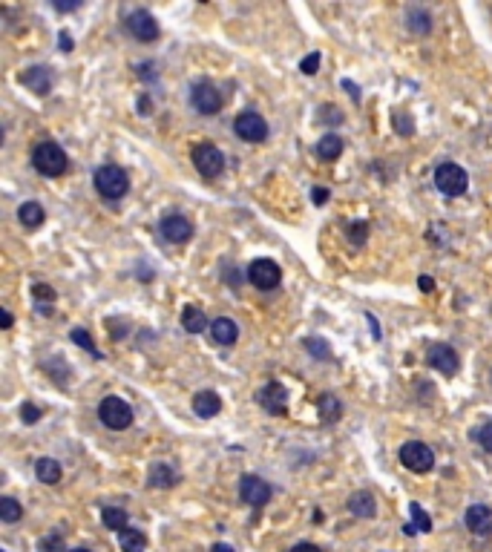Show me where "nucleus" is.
<instances>
[{
  "instance_id": "9",
  "label": "nucleus",
  "mask_w": 492,
  "mask_h": 552,
  "mask_svg": "<svg viewBox=\"0 0 492 552\" xmlns=\"http://www.w3.org/2000/svg\"><path fill=\"white\" fill-rule=\"evenodd\" d=\"M191 101L196 107V112L202 115H216L222 110V92L210 84V81H199L193 84V92H191Z\"/></svg>"
},
{
  "instance_id": "40",
  "label": "nucleus",
  "mask_w": 492,
  "mask_h": 552,
  "mask_svg": "<svg viewBox=\"0 0 492 552\" xmlns=\"http://www.w3.org/2000/svg\"><path fill=\"white\" fill-rule=\"evenodd\" d=\"M311 199H314V204L328 202V190H325V187H314V190H311Z\"/></svg>"
},
{
  "instance_id": "31",
  "label": "nucleus",
  "mask_w": 492,
  "mask_h": 552,
  "mask_svg": "<svg viewBox=\"0 0 492 552\" xmlns=\"http://www.w3.org/2000/svg\"><path fill=\"white\" fill-rule=\"evenodd\" d=\"M366 239H368V222H355V225L348 227V242L355 245V248L366 245Z\"/></svg>"
},
{
  "instance_id": "8",
  "label": "nucleus",
  "mask_w": 492,
  "mask_h": 552,
  "mask_svg": "<svg viewBox=\"0 0 492 552\" xmlns=\"http://www.w3.org/2000/svg\"><path fill=\"white\" fill-rule=\"evenodd\" d=\"M248 282L260 291H274V288L283 282V271H279L276 262L271 259H256L248 265Z\"/></svg>"
},
{
  "instance_id": "14",
  "label": "nucleus",
  "mask_w": 492,
  "mask_h": 552,
  "mask_svg": "<svg viewBox=\"0 0 492 552\" xmlns=\"http://www.w3.org/2000/svg\"><path fill=\"white\" fill-rule=\"evenodd\" d=\"M466 530H470L472 535L478 538H486L492 535V507H486V503H472L470 509H466Z\"/></svg>"
},
{
  "instance_id": "50",
  "label": "nucleus",
  "mask_w": 492,
  "mask_h": 552,
  "mask_svg": "<svg viewBox=\"0 0 492 552\" xmlns=\"http://www.w3.org/2000/svg\"><path fill=\"white\" fill-rule=\"evenodd\" d=\"M69 552H92V549H84V546H78V549H69Z\"/></svg>"
},
{
  "instance_id": "21",
  "label": "nucleus",
  "mask_w": 492,
  "mask_h": 552,
  "mask_svg": "<svg viewBox=\"0 0 492 552\" xmlns=\"http://www.w3.org/2000/svg\"><path fill=\"white\" fill-rule=\"evenodd\" d=\"M119 544H121V552H144L147 535L142 530H135V526H127V530L119 532Z\"/></svg>"
},
{
  "instance_id": "29",
  "label": "nucleus",
  "mask_w": 492,
  "mask_h": 552,
  "mask_svg": "<svg viewBox=\"0 0 492 552\" xmlns=\"http://www.w3.org/2000/svg\"><path fill=\"white\" fill-rule=\"evenodd\" d=\"M0 518H3L6 523H15V521L23 518V507L15 498H0Z\"/></svg>"
},
{
  "instance_id": "45",
  "label": "nucleus",
  "mask_w": 492,
  "mask_h": 552,
  "mask_svg": "<svg viewBox=\"0 0 492 552\" xmlns=\"http://www.w3.org/2000/svg\"><path fill=\"white\" fill-rule=\"evenodd\" d=\"M343 87L351 92V98H355V101H360V92H357V87H355V84H351V81H343Z\"/></svg>"
},
{
  "instance_id": "16",
  "label": "nucleus",
  "mask_w": 492,
  "mask_h": 552,
  "mask_svg": "<svg viewBox=\"0 0 492 552\" xmlns=\"http://www.w3.org/2000/svg\"><path fill=\"white\" fill-rule=\"evenodd\" d=\"M20 84L27 89H32L35 95H50L52 92V72L46 66H32L20 75Z\"/></svg>"
},
{
  "instance_id": "5",
  "label": "nucleus",
  "mask_w": 492,
  "mask_h": 552,
  "mask_svg": "<svg viewBox=\"0 0 492 552\" xmlns=\"http://www.w3.org/2000/svg\"><path fill=\"white\" fill-rule=\"evenodd\" d=\"M193 164H196L202 179H219L225 173V153L216 147V144H196Z\"/></svg>"
},
{
  "instance_id": "43",
  "label": "nucleus",
  "mask_w": 492,
  "mask_h": 552,
  "mask_svg": "<svg viewBox=\"0 0 492 552\" xmlns=\"http://www.w3.org/2000/svg\"><path fill=\"white\" fill-rule=\"evenodd\" d=\"M291 552H322L320 546H314V544H297Z\"/></svg>"
},
{
  "instance_id": "47",
  "label": "nucleus",
  "mask_w": 492,
  "mask_h": 552,
  "mask_svg": "<svg viewBox=\"0 0 492 552\" xmlns=\"http://www.w3.org/2000/svg\"><path fill=\"white\" fill-rule=\"evenodd\" d=\"M210 552H233V546L230 544H214V546H210Z\"/></svg>"
},
{
  "instance_id": "44",
  "label": "nucleus",
  "mask_w": 492,
  "mask_h": 552,
  "mask_svg": "<svg viewBox=\"0 0 492 552\" xmlns=\"http://www.w3.org/2000/svg\"><path fill=\"white\" fill-rule=\"evenodd\" d=\"M61 50L64 52H73V38H69L66 32H61Z\"/></svg>"
},
{
  "instance_id": "2",
  "label": "nucleus",
  "mask_w": 492,
  "mask_h": 552,
  "mask_svg": "<svg viewBox=\"0 0 492 552\" xmlns=\"http://www.w3.org/2000/svg\"><path fill=\"white\" fill-rule=\"evenodd\" d=\"M435 187L443 196H463L466 187H470V176L461 164L455 161H443L435 167Z\"/></svg>"
},
{
  "instance_id": "34",
  "label": "nucleus",
  "mask_w": 492,
  "mask_h": 552,
  "mask_svg": "<svg viewBox=\"0 0 492 552\" xmlns=\"http://www.w3.org/2000/svg\"><path fill=\"white\" fill-rule=\"evenodd\" d=\"M32 297L38 299V302H52L58 294H55V288H50V285H43V282H38L35 288H32Z\"/></svg>"
},
{
  "instance_id": "17",
  "label": "nucleus",
  "mask_w": 492,
  "mask_h": 552,
  "mask_svg": "<svg viewBox=\"0 0 492 552\" xmlns=\"http://www.w3.org/2000/svg\"><path fill=\"white\" fill-rule=\"evenodd\" d=\"M210 334H214V340L219 345H233L239 340V325L233 322L230 317H219V320L210 322Z\"/></svg>"
},
{
  "instance_id": "15",
  "label": "nucleus",
  "mask_w": 492,
  "mask_h": 552,
  "mask_svg": "<svg viewBox=\"0 0 492 552\" xmlns=\"http://www.w3.org/2000/svg\"><path fill=\"white\" fill-rule=\"evenodd\" d=\"M260 405L268 415H285L288 412V391L279 386V382H268V386L256 394Z\"/></svg>"
},
{
  "instance_id": "36",
  "label": "nucleus",
  "mask_w": 492,
  "mask_h": 552,
  "mask_svg": "<svg viewBox=\"0 0 492 552\" xmlns=\"http://www.w3.org/2000/svg\"><path fill=\"white\" fill-rule=\"evenodd\" d=\"M478 443L484 446V452L492 454V423H484V426L478 428Z\"/></svg>"
},
{
  "instance_id": "24",
  "label": "nucleus",
  "mask_w": 492,
  "mask_h": 552,
  "mask_svg": "<svg viewBox=\"0 0 492 552\" xmlns=\"http://www.w3.org/2000/svg\"><path fill=\"white\" fill-rule=\"evenodd\" d=\"M340 153H343V138H340V135L328 133V135H322V138H320V144H317V156H320L322 161H334V158H340Z\"/></svg>"
},
{
  "instance_id": "49",
  "label": "nucleus",
  "mask_w": 492,
  "mask_h": 552,
  "mask_svg": "<svg viewBox=\"0 0 492 552\" xmlns=\"http://www.w3.org/2000/svg\"><path fill=\"white\" fill-rule=\"evenodd\" d=\"M142 112H144V115H150V98H147V95L142 98Z\"/></svg>"
},
{
  "instance_id": "27",
  "label": "nucleus",
  "mask_w": 492,
  "mask_h": 552,
  "mask_svg": "<svg viewBox=\"0 0 492 552\" xmlns=\"http://www.w3.org/2000/svg\"><path fill=\"white\" fill-rule=\"evenodd\" d=\"M101 521H104V526L107 530H112V532H121V530H127V512L124 509H119V507H104L101 509Z\"/></svg>"
},
{
  "instance_id": "1",
  "label": "nucleus",
  "mask_w": 492,
  "mask_h": 552,
  "mask_svg": "<svg viewBox=\"0 0 492 552\" xmlns=\"http://www.w3.org/2000/svg\"><path fill=\"white\" fill-rule=\"evenodd\" d=\"M32 164H35V170L40 176L55 179V176H64L66 173L69 158H66V153L58 147L55 141H40L38 147L32 150Z\"/></svg>"
},
{
  "instance_id": "41",
  "label": "nucleus",
  "mask_w": 492,
  "mask_h": 552,
  "mask_svg": "<svg viewBox=\"0 0 492 552\" xmlns=\"http://www.w3.org/2000/svg\"><path fill=\"white\" fill-rule=\"evenodd\" d=\"M325 112H328V115H325V121H328V124H340V121H343L337 107H325Z\"/></svg>"
},
{
  "instance_id": "19",
  "label": "nucleus",
  "mask_w": 492,
  "mask_h": 552,
  "mask_svg": "<svg viewBox=\"0 0 492 552\" xmlns=\"http://www.w3.org/2000/svg\"><path fill=\"white\" fill-rule=\"evenodd\" d=\"M193 412H196L199 417H216V415L222 412V397H219L216 391H210V389L199 391V394L193 397Z\"/></svg>"
},
{
  "instance_id": "7",
  "label": "nucleus",
  "mask_w": 492,
  "mask_h": 552,
  "mask_svg": "<svg viewBox=\"0 0 492 552\" xmlns=\"http://www.w3.org/2000/svg\"><path fill=\"white\" fill-rule=\"evenodd\" d=\"M233 130H237V135L248 144H262L268 138V121L253 112V110H245L242 115H237V121H233Z\"/></svg>"
},
{
  "instance_id": "23",
  "label": "nucleus",
  "mask_w": 492,
  "mask_h": 552,
  "mask_svg": "<svg viewBox=\"0 0 492 552\" xmlns=\"http://www.w3.org/2000/svg\"><path fill=\"white\" fill-rule=\"evenodd\" d=\"M348 509L355 512L357 518H374L378 515V507H374V498L368 492H355L348 500Z\"/></svg>"
},
{
  "instance_id": "3",
  "label": "nucleus",
  "mask_w": 492,
  "mask_h": 552,
  "mask_svg": "<svg viewBox=\"0 0 492 552\" xmlns=\"http://www.w3.org/2000/svg\"><path fill=\"white\" fill-rule=\"evenodd\" d=\"M96 190L104 199L115 202V199H121L130 190V179H127V173L121 170L119 164H104V167L96 170Z\"/></svg>"
},
{
  "instance_id": "20",
  "label": "nucleus",
  "mask_w": 492,
  "mask_h": 552,
  "mask_svg": "<svg viewBox=\"0 0 492 552\" xmlns=\"http://www.w3.org/2000/svg\"><path fill=\"white\" fill-rule=\"evenodd\" d=\"M35 477H38L40 484H46V486L61 484V466H58V461H52V458H40V461L35 463Z\"/></svg>"
},
{
  "instance_id": "22",
  "label": "nucleus",
  "mask_w": 492,
  "mask_h": 552,
  "mask_svg": "<svg viewBox=\"0 0 492 552\" xmlns=\"http://www.w3.org/2000/svg\"><path fill=\"white\" fill-rule=\"evenodd\" d=\"M406 27H409L412 35H429L432 32V15L426 9H409Z\"/></svg>"
},
{
  "instance_id": "46",
  "label": "nucleus",
  "mask_w": 492,
  "mask_h": 552,
  "mask_svg": "<svg viewBox=\"0 0 492 552\" xmlns=\"http://www.w3.org/2000/svg\"><path fill=\"white\" fill-rule=\"evenodd\" d=\"M81 3H55V9L58 12H73V9H78Z\"/></svg>"
},
{
  "instance_id": "37",
  "label": "nucleus",
  "mask_w": 492,
  "mask_h": 552,
  "mask_svg": "<svg viewBox=\"0 0 492 552\" xmlns=\"http://www.w3.org/2000/svg\"><path fill=\"white\" fill-rule=\"evenodd\" d=\"M299 69H302V72H306V75H314V72L320 69V52H311V55H308L306 61H302V64H299Z\"/></svg>"
},
{
  "instance_id": "12",
  "label": "nucleus",
  "mask_w": 492,
  "mask_h": 552,
  "mask_svg": "<svg viewBox=\"0 0 492 552\" xmlns=\"http://www.w3.org/2000/svg\"><path fill=\"white\" fill-rule=\"evenodd\" d=\"M426 359H429V366L438 368L443 377H455L458 374V351L452 345H447V343L432 345L429 354H426Z\"/></svg>"
},
{
  "instance_id": "6",
  "label": "nucleus",
  "mask_w": 492,
  "mask_h": 552,
  "mask_svg": "<svg viewBox=\"0 0 492 552\" xmlns=\"http://www.w3.org/2000/svg\"><path fill=\"white\" fill-rule=\"evenodd\" d=\"M401 463L409 472H415V475H424V472H429L435 466V452L426 443H420V440H409L401 449Z\"/></svg>"
},
{
  "instance_id": "35",
  "label": "nucleus",
  "mask_w": 492,
  "mask_h": 552,
  "mask_svg": "<svg viewBox=\"0 0 492 552\" xmlns=\"http://www.w3.org/2000/svg\"><path fill=\"white\" fill-rule=\"evenodd\" d=\"M20 420L23 423H38L40 420V409H38L35 403H23L20 405Z\"/></svg>"
},
{
  "instance_id": "28",
  "label": "nucleus",
  "mask_w": 492,
  "mask_h": 552,
  "mask_svg": "<svg viewBox=\"0 0 492 552\" xmlns=\"http://www.w3.org/2000/svg\"><path fill=\"white\" fill-rule=\"evenodd\" d=\"M340 415H343L340 400L334 394H322L320 397V417H322V423H337Z\"/></svg>"
},
{
  "instance_id": "33",
  "label": "nucleus",
  "mask_w": 492,
  "mask_h": 552,
  "mask_svg": "<svg viewBox=\"0 0 492 552\" xmlns=\"http://www.w3.org/2000/svg\"><path fill=\"white\" fill-rule=\"evenodd\" d=\"M40 552H69V549H66V544H64L61 532H52V535L40 538Z\"/></svg>"
},
{
  "instance_id": "39",
  "label": "nucleus",
  "mask_w": 492,
  "mask_h": 552,
  "mask_svg": "<svg viewBox=\"0 0 492 552\" xmlns=\"http://www.w3.org/2000/svg\"><path fill=\"white\" fill-rule=\"evenodd\" d=\"M308 351H311L314 357H331V351H328L325 343H320V340H308Z\"/></svg>"
},
{
  "instance_id": "10",
  "label": "nucleus",
  "mask_w": 492,
  "mask_h": 552,
  "mask_svg": "<svg viewBox=\"0 0 492 552\" xmlns=\"http://www.w3.org/2000/svg\"><path fill=\"white\" fill-rule=\"evenodd\" d=\"M127 32H130L135 40L150 43V40L158 38V23H156V17H153L147 9H135V12L127 15Z\"/></svg>"
},
{
  "instance_id": "42",
  "label": "nucleus",
  "mask_w": 492,
  "mask_h": 552,
  "mask_svg": "<svg viewBox=\"0 0 492 552\" xmlns=\"http://www.w3.org/2000/svg\"><path fill=\"white\" fill-rule=\"evenodd\" d=\"M417 285H420V291H426V294H429L432 288H435V279H432V276H420V279H417Z\"/></svg>"
},
{
  "instance_id": "13",
  "label": "nucleus",
  "mask_w": 492,
  "mask_h": 552,
  "mask_svg": "<svg viewBox=\"0 0 492 552\" xmlns=\"http://www.w3.org/2000/svg\"><path fill=\"white\" fill-rule=\"evenodd\" d=\"M158 230H161V236L167 239V242H173V245H184L187 239L193 236V225L187 222L184 216H179V213L164 216L161 225H158Z\"/></svg>"
},
{
  "instance_id": "32",
  "label": "nucleus",
  "mask_w": 492,
  "mask_h": 552,
  "mask_svg": "<svg viewBox=\"0 0 492 552\" xmlns=\"http://www.w3.org/2000/svg\"><path fill=\"white\" fill-rule=\"evenodd\" d=\"M69 340H73L75 345H81L84 351H92V354L98 357V351H96V343H92V337H89V334H87L84 328H73V331H69Z\"/></svg>"
},
{
  "instance_id": "30",
  "label": "nucleus",
  "mask_w": 492,
  "mask_h": 552,
  "mask_svg": "<svg viewBox=\"0 0 492 552\" xmlns=\"http://www.w3.org/2000/svg\"><path fill=\"white\" fill-rule=\"evenodd\" d=\"M409 512H412V523L417 532H429L432 530V518L424 512V507L420 503H409Z\"/></svg>"
},
{
  "instance_id": "18",
  "label": "nucleus",
  "mask_w": 492,
  "mask_h": 552,
  "mask_svg": "<svg viewBox=\"0 0 492 552\" xmlns=\"http://www.w3.org/2000/svg\"><path fill=\"white\" fill-rule=\"evenodd\" d=\"M147 484H150L153 489H170V486L179 484V472H176L170 463H164V461H161V463H153Z\"/></svg>"
},
{
  "instance_id": "4",
  "label": "nucleus",
  "mask_w": 492,
  "mask_h": 552,
  "mask_svg": "<svg viewBox=\"0 0 492 552\" xmlns=\"http://www.w3.org/2000/svg\"><path fill=\"white\" fill-rule=\"evenodd\" d=\"M98 417H101V423H104L107 428H112V431H124V428L133 426V409H130V405H127L121 397H115V394L101 400Z\"/></svg>"
},
{
  "instance_id": "38",
  "label": "nucleus",
  "mask_w": 492,
  "mask_h": 552,
  "mask_svg": "<svg viewBox=\"0 0 492 552\" xmlns=\"http://www.w3.org/2000/svg\"><path fill=\"white\" fill-rule=\"evenodd\" d=\"M394 127H397V133H403V135H409L415 127H412V121H409V118L403 115V112H397L394 115Z\"/></svg>"
},
{
  "instance_id": "25",
  "label": "nucleus",
  "mask_w": 492,
  "mask_h": 552,
  "mask_svg": "<svg viewBox=\"0 0 492 552\" xmlns=\"http://www.w3.org/2000/svg\"><path fill=\"white\" fill-rule=\"evenodd\" d=\"M17 219L23 222V227H40L43 219H46V213H43V207L38 202H23L20 210H17Z\"/></svg>"
},
{
  "instance_id": "11",
  "label": "nucleus",
  "mask_w": 492,
  "mask_h": 552,
  "mask_svg": "<svg viewBox=\"0 0 492 552\" xmlns=\"http://www.w3.org/2000/svg\"><path fill=\"white\" fill-rule=\"evenodd\" d=\"M239 498L248 503V507H265L271 500V486L256 475H245L239 484Z\"/></svg>"
},
{
  "instance_id": "48",
  "label": "nucleus",
  "mask_w": 492,
  "mask_h": 552,
  "mask_svg": "<svg viewBox=\"0 0 492 552\" xmlns=\"http://www.w3.org/2000/svg\"><path fill=\"white\" fill-rule=\"evenodd\" d=\"M12 322H15V317L9 314V311H3V322H0V325H3V328H12Z\"/></svg>"
},
{
  "instance_id": "26",
  "label": "nucleus",
  "mask_w": 492,
  "mask_h": 552,
  "mask_svg": "<svg viewBox=\"0 0 492 552\" xmlns=\"http://www.w3.org/2000/svg\"><path fill=\"white\" fill-rule=\"evenodd\" d=\"M181 328H184L187 334H202V331L207 328V317L202 314L199 308L187 305V308L181 311Z\"/></svg>"
}]
</instances>
